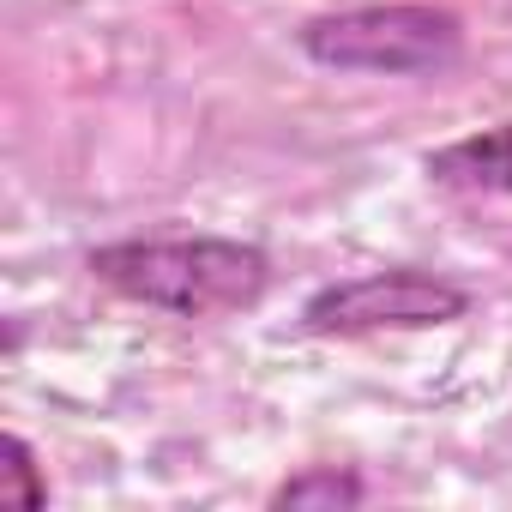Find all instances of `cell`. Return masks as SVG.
Masks as SVG:
<instances>
[{
    "label": "cell",
    "instance_id": "6da1fadb",
    "mask_svg": "<svg viewBox=\"0 0 512 512\" xmlns=\"http://www.w3.org/2000/svg\"><path fill=\"white\" fill-rule=\"evenodd\" d=\"M85 272L133 308L169 320H229L266 302L272 253L241 235H121L85 253Z\"/></svg>",
    "mask_w": 512,
    "mask_h": 512
},
{
    "label": "cell",
    "instance_id": "7a4b0ae2",
    "mask_svg": "<svg viewBox=\"0 0 512 512\" xmlns=\"http://www.w3.org/2000/svg\"><path fill=\"white\" fill-rule=\"evenodd\" d=\"M302 61L356 79H422L464 55V19L434 0H368V7L314 13L296 31Z\"/></svg>",
    "mask_w": 512,
    "mask_h": 512
},
{
    "label": "cell",
    "instance_id": "3957f363",
    "mask_svg": "<svg viewBox=\"0 0 512 512\" xmlns=\"http://www.w3.org/2000/svg\"><path fill=\"white\" fill-rule=\"evenodd\" d=\"M476 296L428 266H380V272H356L338 284H320L302 314L296 332L308 338H374V332H434V326H458L470 320Z\"/></svg>",
    "mask_w": 512,
    "mask_h": 512
},
{
    "label": "cell",
    "instance_id": "277c9868",
    "mask_svg": "<svg viewBox=\"0 0 512 512\" xmlns=\"http://www.w3.org/2000/svg\"><path fill=\"white\" fill-rule=\"evenodd\" d=\"M422 175L446 193H476V199H512V121H494L482 133H464L440 151L422 157Z\"/></svg>",
    "mask_w": 512,
    "mask_h": 512
},
{
    "label": "cell",
    "instance_id": "5b68a950",
    "mask_svg": "<svg viewBox=\"0 0 512 512\" xmlns=\"http://www.w3.org/2000/svg\"><path fill=\"white\" fill-rule=\"evenodd\" d=\"M368 500V482L362 470L350 464H302L296 476H284L272 488V512H344V506H362Z\"/></svg>",
    "mask_w": 512,
    "mask_h": 512
},
{
    "label": "cell",
    "instance_id": "8992f818",
    "mask_svg": "<svg viewBox=\"0 0 512 512\" xmlns=\"http://www.w3.org/2000/svg\"><path fill=\"white\" fill-rule=\"evenodd\" d=\"M0 506H13V512H43L49 506V476H43L37 446L25 434L0 440Z\"/></svg>",
    "mask_w": 512,
    "mask_h": 512
}]
</instances>
